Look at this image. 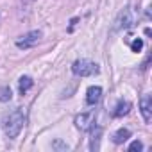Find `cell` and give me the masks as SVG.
<instances>
[{"label":"cell","instance_id":"cell-11","mask_svg":"<svg viewBox=\"0 0 152 152\" xmlns=\"http://www.w3.org/2000/svg\"><path fill=\"white\" fill-rule=\"evenodd\" d=\"M32 88V79L31 77H27V75H23V77L20 79V93L23 95L27 90H31Z\"/></svg>","mask_w":152,"mask_h":152},{"label":"cell","instance_id":"cell-3","mask_svg":"<svg viewBox=\"0 0 152 152\" xmlns=\"http://www.w3.org/2000/svg\"><path fill=\"white\" fill-rule=\"evenodd\" d=\"M39 38H41V32H39V31H31V32H27L25 36H22V38L16 39V47H18V48H23V50H25V48H31V47L38 45Z\"/></svg>","mask_w":152,"mask_h":152},{"label":"cell","instance_id":"cell-5","mask_svg":"<svg viewBox=\"0 0 152 152\" xmlns=\"http://www.w3.org/2000/svg\"><path fill=\"white\" fill-rule=\"evenodd\" d=\"M140 106H141V115H143V120L148 124V122L152 120V99H150V95H145V97L141 99Z\"/></svg>","mask_w":152,"mask_h":152},{"label":"cell","instance_id":"cell-2","mask_svg":"<svg viewBox=\"0 0 152 152\" xmlns=\"http://www.w3.org/2000/svg\"><path fill=\"white\" fill-rule=\"evenodd\" d=\"M72 70H73L75 75H81V77H90V75L99 73V66H97L93 61H88V59H79V61H75L73 66H72Z\"/></svg>","mask_w":152,"mask_h":152},{"label":"cell","instance_id":"cell-8","mask_svg":"<svg viewBox=\"0 0 152 152\" xmlns=\"http://www.w3.org/2000/svg\"><path fill=\"white\" fill-rule=\"evenodd\" d=\"M129 109H131V104L127 102V100H120L118 104H116V109H115V116L116 118H120V116H125L127 113H129Z\"/></svg>","mask_w":152,"mask_h":152},{"label":"cell","instance_id":"cell-14","mask_svg":"<svg viewBox=\"0 0 152 152\" xmlns=\"http://www.w3.org/2000/svg\"><path fill=\"white\" fill-rule=\"evenodd\" d=\"M141 148H143V145H141V141H138V140H136V141H132V143H131V147H129V150H131V152H134V150H138V152H140Z\"/></svg>","mask_w":152,"mask_h":152},{"label":"cell","instance_id":"cell-4","mask_svg":"<svg viewBox=\"0 0 152 152\" xmlns=\"http://www.w3.org/2000/svg\"><path fill=\"white\" fill-rule=\"evenodd\" d=\"M116 25H115V29L118 31V29H129V27H132V23H134V15H132V11L127 7V9H124L120 15H118V18H116V22H115Z\"/></svg>","mask_w":152,"mask_h":152},{"label":"cell","instance_id":"cell-6","mask_svg":"<svg viewBox=\"0 0 152 152\" xmlns=\"http://www.w3.org/2000/svg\"><path fill=\"white\" fill-rule=\"evenodd\" d=\"M93 124V115L91 113H83L75 116V125H77L81 131H88Z\"/></svg>","mask_w":152,"mask_h":152},{"label":"cell","instance_id":"cell-12","mask_svg":"<svg viewBox=\"0 0 152 152\" xmlns=\"http://www.w3.org/2000/svg\"><path fill=\"white\" fill-rule=\"evenodd\" d=\"M131 48H132V52H140V50L143 48V41H141L140 38H136V39L131 43Z\"/></svg>","mask_w":152,"mask_h":152},{"label":"cell","instance_id":"cell-7","mask_svg":"<svg viewBox=\"0 0 152 152\" xmlns=\"http://www.w3.org/2000/svg\"><path fill=\"white\" fill-rule=\"evenodd\" d=\"M100 95H102V88H99V86H90L88 91H86V104H88V106H95V104L100 100Z\"/></svg>","mask_w":152,"mask_h":152},{"label":"cell","instance_id":"cell-13","mask_svg":"<svg viewBox=\"0 0 152 152\" xmlns=\"http://www.w3.org/2000/svg\"><path fill=\"white\" fill-rule=\"evenodd\" d=\"M9 99H11V90L9 88L0 90V100H9Z\"/></svg>","mask_w":152,"mask_h":152},{"label":"cell","instance_id":"cell-1","mask_svg":"<svg viewBox=\"0 0 152 152\" xmlns=\"http://www.w3.org/2000/svg\"><path fill=\"white\" fill-rule=\"evenodd\" d=\"M23 122H25V116H23V111L22 109H15L11 111L9 115H6L4 118V131L9 138H16L23 127Z\"/></svg>","mask_w":152,"mask_h":152},{"label":"cell","instance_id":"cell-10","mask_svg":"<svg viewBox=\"0 0 152 152\" xmlns=\"http://www.w3.org/2000/svg\"><path fill=\"white\" fill-rule=\"evenodd\" d=\"M100 134H102V129L97 127L93 132H91V150H99V140H100Z\"/></svg>","mask_w":152,"mask_h":152},{"label":"cell","instance_id":"cell-9","mask_svg":"<svg viewBox=\"0 0 152 152\" xmlns=\"http://www.w3.org/2000/svg\"><path fill=\"white\" fill-rule=\"evenodd\" d=\"M129 138H131V132H129L127 129H120V131H116V132L113 134V141L118 143V145L124 143V141H127Z\"/></svg>","mask_w":152,"mask_h":152}]
</instances>
